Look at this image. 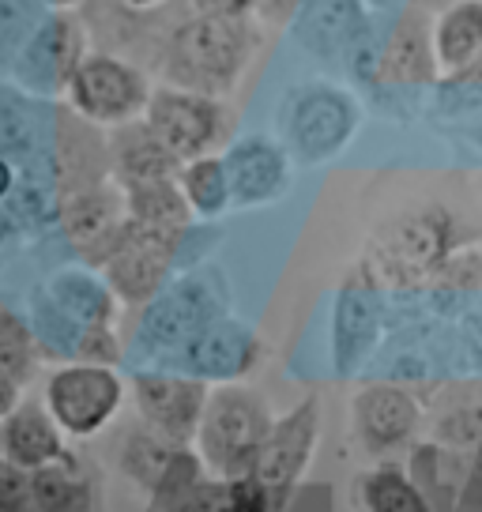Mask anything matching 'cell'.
<instances>
[{"instance_id":"cell-1","label":"cell","mask_w":482,"mask_h":512,"mask_svg":"<svg viewBox=\"0 0 482 512\" xmlns=\"http://www.w3.org/2000/svg\"><path fill=\"white\" fill-rule=\"evenodd\" d=\"M253 46H257L253 19H215L193 12L162 42V76L181 91L223 98L241 80Z\"/></svg>"},{"instance_id":"cell-2","label":"cell","mask_w":482,"mask_h":512,"mask_svg":"<svg viewBox=\"0 0 482 512\" xmlns=\"http://www.w3.org/2000/svg\"><path fill=\"white\" fill-rule=\"evenodd\" d=\"M268 430H272V415L257 392L241 384H223L208 392V407L196 430V448L215 475L234 482L253 471V460Z\"/></svg>"},{"instance_id":"cell-3","label":"cell","mask_w":482,"mask_h":512,"mask_svg":"<svg viewBox=\"0 0 482 512\" xmlns=\"http://www.w3.org/2000/svg\"><path fill=\"white\" fill-rule=\"evenodd\" d=\"M151 91L155 87L140 64L125 61L110 49H91L68 80L65 102L87 125L113 132V128L132 125L144 117Z\"/></svg>"},{"instance_id":"cell-4","label":"cell","mask_w":482,"mask_h":512,"mask_svg":"<svg viewBox=\"0 0 482 512\" xmlns=\"http://www.w3.org/2000/svg\"><path fill=\"white\" fill-rule=\"evenodd\" d=\"M42 403L65 437H95L121 415L125 381L102 362H68L46 377Z\"/></svg>"},{"instance_id":"cell-5","label":"cell","mask_w":482,"mask_h":512,"mask_svg":"<svg viewBox=\"0 0 482 512\" xmlns=\"http://www.w3.org/2000/svg\"><path fill=\"white\" fill-rule=\"evenodd\" d=\"M144 125L155 132L177 162H193L211 155L223 144L230 113H226L223 98L196 95V91H181V87H155L151 102L144 110Z\"/></svg>"},{"instance_id":"cell-6","label":"cell","mask_w":482,"mask_h":512,"mask_svg":"<svg viewBox=\"0 0 482 512\" xmlns=\"http://www.w3.org/2000/svg\"><path fill=\"white\" fill-rule=\"evenodd\" d=\"M358 128V106L347 91L313 83L306 91H294L283 110V136L287 155L302 162L332 159Z\"/></svg>"},{"instance_id":"cell-7","label":"cell","mask_w":482,"mask_h":512,"mask_svg":"<svg viewBox=\"0 0 482 512\" xmlns=\"http://www.w3.org/2000/svg\"><path fill=\"white\" fill-rule=\"evenodd\" d=\"M87 53V23L76 12H49L12 64V83L34 98H61Z\"/></svg>"},{"instance_id":"cell-8","label":"cell","mask_w":482,"mask_h":512,"mask_svg":"<svg viewBox=\"0 0 482 512\" xmlns=\"http://www.w3.org/2000/svg\"><path fill=\"white\" fill-rule=\"evenodd\" d=\"M177 234H162L151 226L125 223L121 238L113 241L110 256L102 260V275L106 287L113 290V298H121L125 305H147L159 294L162 279L170 272L177 253Z\"/></svg>"},{"instance_id":"cell-9","label":"cell","mask_w":482,"mask_h":512,"mask_svg":"<svg viewBox=\"0 0 482 512\" xmlns=\"http://www.w3.org/2000/svg\"><path fill=\"white\" fill-rule=\"evenodd\" d=\"M132 400L147 430L162 437L166 445L181 448L196 441L200 418L208 407V384L200 377H181V373H136Z\"/></svg>"},{"instance_id":"cell-10","label":"cell","mask_w":482,"mask_h":512,"mask_svg":"<svg viewBox=\"0 0 482 512\" xmlns=\"http://www.w3.org/2000/svg\"><path fill=\"white\" fill-rule=\"evenodd\" d=\"M317 430H321V403L309 396L298 407H290L287 415L272 422V430L264 433L249 479H257L268 494L287 490L290 482L306 471L309 456L317 448Z\"/></svg>"},{"instance_id":"cell-11","label":"cell","mask_w":482,"mask_h":512,"mask_svg":"<svg viewBox=\"0 0 482 512\" xmlns=\"http://www.w3.org/2000/svg\"><path fill=\"white\" fill-rule=\"evenodd\" d=\"M61 226H65L72 249L102 268V260L110 256L113 241L121 238V230L129 223V211H125V192L117 189L113 181L95 185V189H80L72 196H61L57 204Z\"/></svg>"},{"instance_id":"cell-12","label":"cell","mask_w":482,"mask_h":512,"mask_svg":"<svg viewBox=\"0 0 482 512\" xmlns=\"http://www.w3.org/2000/svg\"><path fill=\"white\" fill-rule=\"evenodd\" d=\"M230 204L234 208H260L279 200L290 185V155L283 144L268 136H245L226 147L223 155Z\"/></svg>"},{"instance_id":"cell-13","label":"cell","mask_w":482,"mask_h":512,"mask_svg":"<svg viewBox=\"0 0 482 512\" xmlns=\"http://www.w3.org/2000/svg\"><path fill=\"white\" fill-rule=\"evenodd\" d=\"M354 433L366 452L385 456L392 448L411 441L418 430V403L411 392H403L396 384H373L366 392L354 396Z\"/></svg>"},{"instance_id":"cell-14","label":"cell","mask_w":482,"mask_h":512,"mask_svg":"<svg viewBox=\"0 0 482 512\" xmlns=\"http://www.w3.org/2000/svg\"><path fill=\"white\" fill-rule=\"evenodd\" d=\"M68 452L65 433L46 411V403L19 400L12 415L0 418V456L19 471H42Z\"/></svg>"},{"instance_id":"cell-15","label":"cell","mask_w":482,"mask_h":512,"mask_svg":"<svg viewBox=\"0 0 482 512\" xmlns=\"http://www.w3.org/2000/svg\"><path fill=\"white\" fill-rule=\"evenodd\" d=\"M106 144H110V177L117 189L144 185V181H166V177L181 174V162L155 140V132L144 125V117L132 125L113 128Z\"/></svg>"},{"instance_id":"cell-16","label":"cell","mask_w":482,"mask_h":512,"mask_svg":"<svg viewBox=\"0 0 482 512\" xmlns=\"http://www.w3.org/2000/svg\"><path fill=\"white\" fill-rule=\"evenodd\" d=\"M434 72V27L426 19V8H403L392 34H388V46L377 76L385 83H422L434 80Z\"/></svg>"},{"instance_id":"cell-17","label":"cell","mask_w":482,"mask_h":512,"mask_svg":"<svg viewBox=\"0 0 482 512\" xmlns=\"http://www.w3.org/2000/svg\"><path fill=\"white\" fill-rule=\"evenodd\" d=\"M260 358V343L234 320H211L208 328L185 347V362L196 377H238Z\"/></svg>"},{"instance_id":"cell-18","label":"cell","mask_w":482,"mask_h":512,"mask_svg":"<svg viewBox=\"0 0 482 512\" xmlns=\"http://www.w3.org/2000/svg\"><path fill=\"white\" fill-rule=\"evenodd\" d=\"M34 512H98L95 471L76 452H65L57 464L31 471Z\"/></svg>"},{"instance_id":"cell-19","label":"cell","mask_w":482,"mask_h":512,"mask_svg":"<svg viewBox=\"0 0 482 512\" xmlns=\"http://www.w3.org/2000/svg\"><path fill=\"white\" fill-rule=\"evenodd\" d=\"M437 68L464 76L482 61V0H456L434 23Z\"/></svg>"},{"instance_id":"cell-20","label":"cell","mask_w":482,"mask_h":512,"mask_svg":"<svg viewBox=\"0 0 482 512\" xmlns=\"http://www.w3.org/2000/svg\"><path fill=\"white\" fill-rule=\"evenodd\" d=\"M208 324H211L208 298L189 283V287H177L170 298H162V302L151 309L144 336L151 339V343H159V347L162 343H181V347H189Z\"/></svg>"},{"instance_id":"cell-21","label":"cell","mask_w":482,"mask_h":512,"mask_svg":"<svg viewBox=\"0 0 482 512\" xmlns=\"http://www.w3.org/2000/svg\"><path fill=\"white\" fill-rule=\"evenodd\" d=\"M125 192V211H129L132 223L151 226V230H162V234H185L189 226V204L181 196V185L177 177H166V181H144V185H129Z\"/></svg>"},{"instance_id":"cell-22","label":"cell","mask_w":482,"mask_h":512,"mask_svg":"<svg viewBox=\"0 0 482 512\" xmlns=\"http://www.w3.org/2000/svg\"><path fill=\"white\" fill-rule=\"evenodd\" d=\"M445 249V230L437 223L434 215H411V219H400L396 230L388 234V241L381 245V253H385V264L392 268H422V264H430L437 260Z\"/></svg>"},{"instance_id":"cell-23","label":"cell","mask_w":482,"mask_h":512,"mask_svg":"<svg viewBox=\"0 0 482 512\" xmlns=\"http://www.w3.org/2000/svg\"><path fill=\"white\" fill-rule=\"evenodd\" d=\"M181 196L193 215L215 219L230 208V181H226L223 155H204V159L181 162V174H177Z\"/></svg>"},{"instance_id":"cell-24","label":"cell","mask_w":482,"mask_h":512,"mask_svg":"<svg viewBox=\"0 0 482 512\" xmlns=\"http://www.w3.org/2000/svg\"><path fill=\"white\" fill-rule=\"evenodd\" d=\"M38 362H42V343L34 336V328L16 309L0 302V377L27 388V381L38 373Z\"/></svg>"},{"instance_id":"cell-25","label":"cell","mask_w":482,"mask_h":512,"mask_svg":"<svg viewBox=\"0 0 482 512\" xmlns=\"http://www.w3.org/2000/svg\"><path fill=\"white\" fill-rule=\"evenodd\" d=\"M34 140V95L16 83H0V155L16 166V159H27L34 151Z\"/></svg>"},{"instance_id":"cell-26","label":"cell","mask_w":482,"mask_h":512,"mask_svg":"<svg viewBox=\"0 0 482 512\" xmlns=\"http://www.w3.org/2000/svg\"><path fill=\"white\" fill-rule=\"evenodd\" d=\"M358 494L366 512H430L426 497L418 494V486L400 467H377L358 482Z\"/></svg>"},{"instance_id":"cell-27","label":"cell","mask_w":482,"mask_h":512,"mask_svg":"<svg viewBox=\"0 0 482 512\" xmlns=\"http://www.w3.org/2000/svg\"><path fill=\"white\" fill-rule=\"evenodd\" d=\"M46 0H0V76H12V64L19 61L23 46L34 38V31L42 27V19L49 16Z\"/></svg>"},{"instance_id":"cell-28","label":"cell","mask_w":482,"mask_h":512,"mask_svg":"<svg viewBox=\"0 0 482 512\" xmlns=\"http://www.w3.org/2000/svg\"><path fill=\"white\" fill-rule=\"evenodd\" d=\"M177 456L174 445H166L162 437L147 430H132L125 437V448H121V467H125V475L132 482H140V486H159L162 475L170 471V460Z\"/></svg>"},{"instance_id":"cell-29","label":"cell","mask_w":482,"mask_h":512,"mask_svg":"<svg viewBox=\"0 0 482 512\" xmlns=\"http://www.w3.org/2000/svg\"><path fill=\"white\" fill-rule=\"evenodd\" d=\"M0 512H34L31 471H19L0 456Z\"/></svg>"},{"instance_id":"cell-30","label":"cell","mask_w":482,"mask_h":512,"mask_svg":"<svg viewBox=\"0 0 482 512\" xmlns=\"http://www.w3.org/2000/svg\"><path fill=\"white\" fill-rule=\"evenodd\" d=\"M268 505H272V494L257 479L245 475V479L230 482V490H226L223 501L211 512H268Z\"/></svg>"},{"instance_id":"cell-31","label":"cell","mask_w":482,"mask_h":512,"mask_svg":"<svg viewBox=\"0 0 482 512\" xmlns=\"http://www.w3.org/2000/svg\"><path fill=\"white\" fill-rule=\"evenodd\" d=\"M193 12L215 19H253L257 16V0H193Z\"/></svg>"},{"instance_id":"cell-32","label":"cell","mask_w":482,"mask_h":512,"mask_svg":"<svg viewBox=\"0 0 482 512\" xmlns=\"http://www.w3.org/2000/svg\"><path fill=\"white\" fill-rule=\"evenodd\" d=\"M302 8V0H257V12L264 19H275V23H283L290 19L294 12Z\"/></svg>"},{"instance_id":"cell-33","label":"cell","mask_w":482,"mask_h":512,"mask_svg":"<svg viewBox=\"0 0 482 512\" xmlns=\"http://www.w3.org/2000/svg\"><path fill=\"white\" fill-rule=\"evenodd\" d=\"M16 189H19V170L12 166V162L0 155V208L16 196Z\"/></svg>"},{"instance_id":"cell-34","label":"cell","mask_w":482,"mask_h":512,"mask_svg":"<svg viewBox=\"0 0 482 512\" xmlns=\"http://www.w3.org/2000/svg\"><path fill=\"white\" fill-rule=\"evenodd\" d=\"M19 400H23V388L16 381H8V377H0V418L12 415Z\"/></svg>"},{"instance_id":"cell-35","label":"cell","mask_w":482,"mask_h":512,"mask_svg":"<svg viewBox=\"0 0 482 512\" xmlns=\"http://www.w3.org/2000/svg\"><path fill=\"white\" fill-rule=\"evenodd\" d=\"M162 4L166 0H121V8H129V12H155Z\"/></svg>"},{"instance_id":"cell-36","label":"cell","mask_w":482,"mask_h":512,"mask_svg":"<svg viewBox=\"0 0 482 512\" xmlns=\"http://www.w3.org/2000/svg\"><path fill=\"white\" fill-rule=\"evenodd\" d=\"M53 12H76V8H83L87 0H46Z\"/></svg>"}]
</instances>
